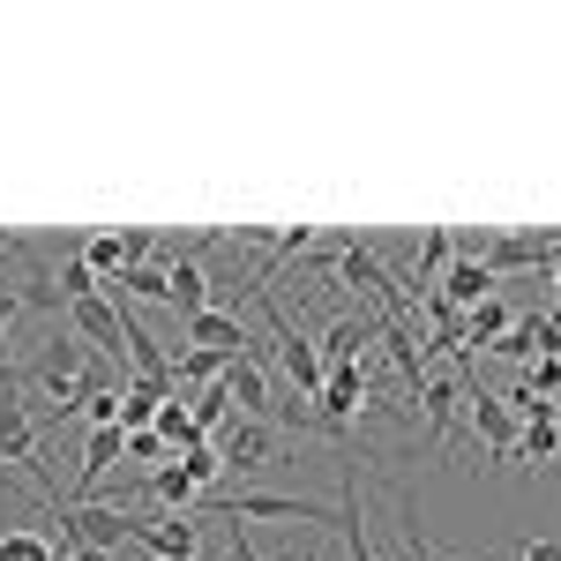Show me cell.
<instances>
[{
	"mask_svg": "<svg viewBox=\"0 0 561 561\" xmlns=\"http://www.w3.org/2000/svg\"><path fill=\"white\" fill-rule=\"evenodd\" d=\"M0 465H23L38 486H53V472H45V442H38V420H31L23 389H0Z\"/></svg>",
	"mask_w": 561,
	"mask_h": 561,
	"instance_id": "obj_4",
	"label": "cell"
},
{
	"mask_svg": "<svg viewBox=\"0 0 561 561\" xmlns=\"http://www.w3.org/2000/svg\"><path fill=\"white\" fill-rule=\"evenodd\" d=\"M517 457L524 465H554L561 457V420H524L517 427Z\"/></svg>",
	"mask_w": 561,
	"mask_h": 561,
	"instance_id": "obj_15",
	"label": "cell"
},
{
	"mask_svg": "<svg viewBox=\"0 0 561 561\" xmlns=\"http://www.w3.org/2000/svg\"><path fill=\"white\" fill-rule=\"evenodd\" d=\"M180 330H187V345H195V352H217V359H240V352H262V337L248 330V322H240V307H217V300L203 307V314H187Z\"/></svg>",
	"mask_w": 561,
	"mask_h": 561,
	"instance_id": "obj_5",
	"label": "cell"
},
{
	"mask_svg": "<svg viewBox=\"0 0 561 561\" xmlns=\"http://www.w3.org/2000/svg\"><path fill=\"white\" fill-rule=\"evenodd\" d=\"M248 524V517H293V524H337V502H314V494H262V486H240V494H203L195 502V524Z\"/></svg>",
	"mask_w": 561,
	"mask_h": 561,
	"instance_id": "obj_1",
	"label": "cell"
},
{
	"mask_svg": "<svg viewBox=\"0 0 561 561\" xmlns=\"http://www.w3.org/2000/svg\"><path fill=\"white\" fill-rule=\"evenodd\" d=\"M554 314H561V270H554Z\"/></svg>",
	"mask_w": 561,
	"mask_h": 561,
	"instance_id": "obj_25",
	"label": "cell"
},
{
	"mask_svg": "<svg viewBox=\"0 0 561 561\" xmlns=\"http://www.w3.org/2000/svg\"><path fill=\"white\" fill-rule=\"evenodd\" d=\"M524 561H561V539H524Z\"/></svg>",
	"mask_w": 561,
	"mask_h": 561,
	"instance_id": "obj_24",
	"label": "cell"
},
{
	"mask_svg": "<svg viewBox=\"0 0 561 561\" xmlns=\"http://www.w3.org/2000/svg\"><path fill=\"white\" fill-rule=\"evenodd\" d=\"M68 330H76L90 352H105V359H113V352H128V330H121V300H105V293H90V300L68 307Z\"/></svg>",
	"mask_w": 561,
	"mask_h": 561,
	"instance_id": "obj_7",
	"label": "cell"
},
{
	"mask_svg": "<svg viewBox=\"0 0 561 561\" xmlns=\"http://www.w3.org/2000/svg\"><path fill=\"white\" fill-rule=\"evenodd\" d=\"M142 494H158V502H173V517H195V502H203V486L187 479V465H158V472L142 479Z\"/></svg>",
	"mask_w": 561,
	"mask_h": 561,
	"instance_id": "obj_14",
	"label": "cell"
},
{
	"mask_svg": "<svg viewBox=\"0 0 561 561\" xmlns=\"http://www.w3.org/2000/svg\"><path fill=\"white\" fill-rule=\"evenodd\" d=\"M210 449H217V465H225V472H270L285 442H277L270 420H240V412H232V420L210 434Z\"/></svg>",
	"mask_w": 561,
	"mask_h": 561,
	"instance_id": "obj_3",
	"label": "cell"
},
{
	"mask_svg": "<svg viewBox=\"0 0 561 561\" xmlns=\"http://www.w3.org/2000/svg\"><path fill=\"white\" fill-rule=\"evenodd\" d=\"M359 397H367V359H359V367H322V397H314V412H322L330 427H352Z\"/></svg>",
	"mask_w": 561,
	"mask_h": 561,
	"instance_id": "obj_10",
	"label": "cell"
},
{
	"mask_svg": "<svg viewBox=\"0 0 561 561\" xmlns=\"http://www.w3.org/2000/svg\"><path fill=\"white\" fill-rule=\"evenodd\" d=\"M180 465H187V479H195V486H210V479L225 472V465H217V449H210V442H195V449H187Z\"/></svg>",
	"mask_w": 561,
	"mask_h": 561,
	"instance_id": "obj_21",
	"label": "cell"
},
{
	"mask_svg": "<svg viewBox=\"0 0 561 561\" xmlns=\"http://www.w3.org/2000/svg\"><path fill=\"white\" fill-rule=\"evenodd\" d=\"M225 397H232V412L240 420H262L270 412V375H262V352H240V359H225Z\"/></svg>",
	"mask_w": 561,
	"mask_h": 561,
	"instance_id": "obj_9",
	"label": "cell"
},
{
	"mask_svg": "<svg viewBox=\"0 0 561 561\" xmlns=\"http://www.w3.org/2000/svg\"><path fill=\"white\" fill-rule=\"evenodd\" d=\"M83 262L98 270V285H105V277H121V270H128V255H121V232H98V240H83Z\"/></svg>",
	"mask_w": 561,
	"mask_h": 561,
	"instance_id": "obj_19",
	"label": "cell"
},
{
	"mask_svg": "<svg viewBox=\"0 0 561 561\" xmlns=\"http://www.w3.org/2000/svg\"><path fill=\"white\" fill-rule=\"evenodd\" d=\"M330 270H337V285H359L367 300H382V322H412V293L382 270V255H375L367 240H352V232H345L337 255H330Z\"/></svg>",
	"mask_w": 561,
	"mask_h": 561,
	"instance_id": "obj_2",
	"label": "cell"
},
{
	"mask_svg": "<svg viewBox=\"0 0 561 561\" xmlns=\"http://www.w3.org/2000/svg\"><path fill=\"white\" fill-rule=\"evenodd\" d=\"M434 293L457 307V314H472V307L486 300V293H494V277H486V270H479L472 255H449V270H442V285H434Z\"/></svg>",
	"mask_w": 561,
	"mask_h": 561,
	"instance_id": "obj_11",
	"label": "cell"
},
{
	"mask_svg": "<svg viewBox=\"0 0 561 561\" xmlns=\"http://www.w3.org/2000/svg\"><path fill=\"white\" fill-rule=\"evenodd\" d=\"M165 397H180V389L173 382H150V375H128V389H121V434H142L150 420H158Z\"/></svg>",
	"mask_w": 561,
	"mask_h": 561,
	"instance_id": "obj_12",
	"label": "cell"
},
{
	"mask_svg": "<svg viewBox=\"0 0 561 561\" xmlns=\"http://www.w3.org/2000/svg\"><path fill=\"white\" fill-rule=\"evenodd\" d=\"M135 547L150 561H203V524L195 517H135Z\"/></svg>",
	"mask_w": 561,
	"mask_h": 561,
	"instance_id": "obj_6",
	"label": "cell"
},
{
	"mask_svg": "<svg viewBox=\"0 0 561 561\" xmlns=\"http://www.w3.org/2000/svg\"><path fill=\"white\" fill-rule=\"evenodd\" d=\"M187 420H195V427H203V442H210V434L225 427V420H232V397H225V382H203V389H195Z\"/></svg>",
	"mask_w": 561,
	"mask_h": 561,
	"instance_id": "obj_16",
	"label": "cell"
},
{
	"mask_svg": "<svg viewBox=\"0 0 561 561\" xmlns=\"http://www.w3.org/2000/svg\"><path fill=\"white\" fill-rule=\"evenodd\" d=\"M0 561H60V547L31 524H15V531H0Z\"/></svg>",
	"mask_w": 561,
	"mask_h": 561,
	"instance_id": "obj_17",
	"label": "cell"
},
{
	"mask_svg": "<svg viewBox=\"0 0 561 561\" xmlns=\"http://www.w3.org/2000/svg\"><path fill=\"white\" fill-rule=\"evenodd\" d=\"M524 382L539 389V397H554V404H561V359H531V367H524Z\"/></svg>",
	"mask_w": 561,
	"mask_h": 561,
	"instance_id": "obj_22",
	"label": "cell"
},
{
	"mask_svg": "<svg viewBox=\"0 0 561 561\" xmlns=\"http://www.w3.org/2000/svg\"><path fill=\"white\" fill-rule=\"evenodd\" d=\"M121 465H150V472H158V465H173V449L142 427V434H128V457H121Z\"/></svg>",
	"mask_w": 561,
	"mask_h": 561,
	"instance_id": "obj_20",
	"label": "cell"
},
{
	"mask_svg": "<svg viewBox=\"0 0 561 561\" xmlns=\"http://www.w3.org/2000/svg\"><path fill=\"white\" fill-rule=\"evenodd\" d=\"M510 322H517V314H510V300H502V293H486V300H479L472 314H465V330H457V345H479V352H494V337H502Z\"/></svg>",
	"mask_w": 561,
	"mask_h": 561,
	"instance_id": "obj_13",
	"label": "cell"
},
{
	"mask_svg": "<svg viewBox=\"0 0 561 561\" xmlns=\"http://www.w3.org/2000/svg\"><path fill=\"white\" fill-rule=\"evenodd\" d=\"M15 314H23V293H15V277H0V337H8Z\"/></svg>",
	"mask_w": 561,
	"mask_h": 561,
	"instance_id": "obj_23",
	"label": "cell"
},
{
	"mask_svg": "<svg viewBox=\"0 0 561 561\" xmlns=\"http://www.w3.org/2000/svg\"><path fill=\"white\" fill-rule=\"evenodd\" d=\"M397 517H404V561H457V554H442L427 531H420V502H412V494H397Z\"/></svg>",
	"mask_w": 561,
	"mask_h": 561,
	"instance_id": "obj_18",
	"label": "cell"
},
{
	"mask_svg": "<svg viewBox=\"0 0 561 561\" xmlns=\"http://www.w3.org/2000/svg\"><path fill=\"white\" fill-rule=\"evenodd\" d=\"M465 404H472V427H479V442H486L494 457H517V420H510V404H502L494 389L479 382V375H465Z\"/></svg>",
	"mask_w": 561,
	"mask_h": 561,
	"instance_id": "obj_8",
	"label": "cell"
}]
</instances>
